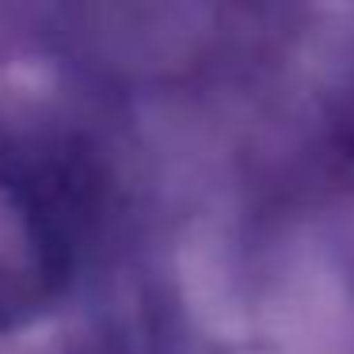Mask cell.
Masks as SVG:
<instances>
[{
    "label": "cell",
    "mask_w": 354,
    "mask_h": 354,
    "mask_svg": "<svg viewBox=\"0 0 354 354\" xmlns=\"http://www.w3.org/2000/svg\"><path fill=\"white\" fill-rule=\"evenodd\" d=\"M343 130H346V149L354 153V88L346 92V115H343Z\"/></svg>",
    "instance_id": "1"
}]
</instances>
